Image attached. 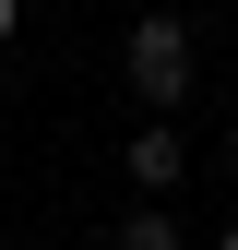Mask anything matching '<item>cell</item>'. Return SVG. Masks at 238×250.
<instances>
[{
  "mask_svg": "<svg viewBox=\"0 0 238 250\" xmlns=\"http://www.w3.org/2000/svg\"><path fill=\"white\" fill-rule=\"evenodd\" d=\"M107 250H191V238H178V214H167V203H131V214L107 227Z\"/></svg>",
  "mask_w": 238,
  "mask_h": 250,
  "instance_id": "3957f363",
  "label": "cell"
},
{
  "mask_svg": "<svg viewBox=\"0 0 238 250\" xmlns=\"http://www.w3.org/2000/svg\"><path fill=\"white\" fill-rule=\"evenodd\" d=\"M119 72H131L143 119H167L178 96H191V24H178V12H143L131 36H119Z\"/></svg>",
  "mask_w": 238,
  "mask_h": 250,
  "instance_id": "6da1fadb",
  "label": "cell"
},
{
  "mask_svg": "<svg viewBox=\"0 0 238 250\" xmlns=\"http://www.w3.org/2000/svg\"><path fill=\"white\" fill-rule=\"evenodd\" d=\"M119 167H131V179H143V203H167V191H178V179H191V143H178V131H167V119H143V131H119Z\"/></svg>",
  "mask_w": 238,
  "mask_h": 250,
  "instance_id": "7a4b0ae2",
  "label": "cell"
},
{
  "mask_svg": "<svg viewBox=\"0 0 238 250\" xmlns=\"http://www.w3.org/2000/svg\"><path fill=\"white\" fill-rule=\"evenodd\" d=\"M12 36H24V0H0V48H12Z\"/></svg>",
  "mask_w": 238,
  "mask_h": 250,
  "instance_id": "277c9868",
  "label": "cell"
},
{
  "mask_svg": "<svg viewBox=\"0 0 238 250\" xmlns=\"http://www.w3.org/2000/svg\"><path fill=\"white\" fill-rule=\"evenodd\" d=\"M215 250H238V227H215Z\"/></svg>",
  "mask_w": 238,
  "mask_h": 250,
  "instance_id": "5b68a950",
  "label": "cell"
},
{
  "mask_svg": "<svg viewBox=\"0 0 238 250\" xmlns=\"http://www.w3.org/2000/svg\"><path fill=\"white\" fill-rule=\"evenodd\" d=\"M12 250H36V238H12Z\"/></svg>",
  "mask_w": 238,
  "mask_h": 250,
  "instance_id": "52a82bcc",
  "label": "cell"
},
{
  "mask_svg": "<svg viewBox=\"0 0 238 250\" xmlns=\"http://www.w3.org/2000/svg\"><path fill=\"white\" fill-rule=\"evenodd\" d=\"M226 155H238V119H226Z\"/></svg>",
  "mask_w": 238,
  "mask_h": 250,
  "instance_id": "8992f818",
  "label": "cell"
}]
</instances>
